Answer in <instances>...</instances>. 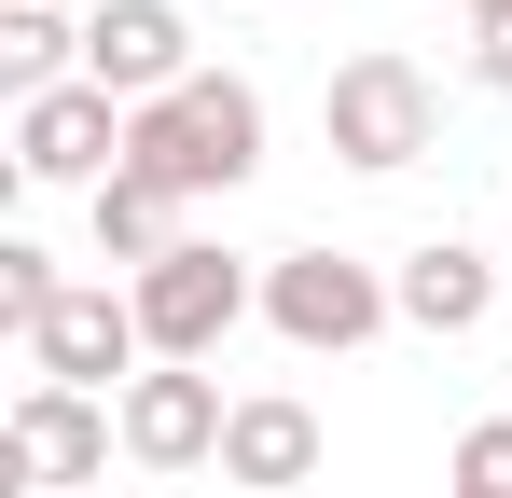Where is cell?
I'll return each instance as SVG.
<instances>
[{"mask_svg": "<svg viewBox=\"0 0 512 498\" xmlns=\"http://www.w3.org/2000/svg\"><path fill=\"white\" fill-rule=\"evenodd\" d=\"M388 291H402V332H443V346L499 319V263H485L471 236H416L402 263H388Z\"/></svg>", "mask_w": 512, "mask_h": 498, "instance_id": "cell-10", "label": "cell"}, {"mask_svg": "<svg viewBox=\"0 0 512 498\" xmlns=\"http://www.w3.org/2000/svg\"><path fill=\"white\" fill-rule=\"evenodd\" d=\"M84 222H97V263H125V277H153V263L180 249V208L153 194V180H125V166L84 194Z\"/></svg>", "mask_w": 512, "mask_h": 498, "instance_id": "cell-12", "label": "cell"}, {"mask_svg": "<svg viewBox=\"0 0 512 498\" xmlns=\"http://www.w3.org/2000/svg\"><path fill=\"white\" fill-rule=\"evenodd\" d=\"M443 498H512V415H471L457 457H443Z\"/></svg>", "mask_w": 512, "mask_h": 498, "instance_id": "cell-14", "label": "cell"}, {"mask_svg": "<svg viewBox=\"0 0 512 498\" xmlns=\"http://www.w3.org/2000/svg\"><path fill=\"white\" fill-rule=\"evenodd\" d=\"M250 166H263V83L250 70H194V83H167L153 111H125V180H153L167 208L236 194Z\"/></svg>", "mask_w": 512, "mask_h": 498, "instance_id": "cell-1", "label": "cell"}, {"mask_svg": "<svg viewBox=\"0 0 512 498\" xmlns=\"http://www.w3.org/2000/svg\"><path fill=\"white\" fill-rule=\"evenodd\" d=\"M457 14H471V28H499V14H512V0H457Z\"/></svg>", "mask_w": 512, "mask_h": 498, "instance_id": "cell-17", "label": "cell"}, {"mask_svg": "<svg viewBox=\"0 0 512 498\" xmlns=\"http://www.w3.org/2000/svg\"><path fill=\"white\" fill-rule=\"evenodd\" d=\"M319 139H333V166H360V180H402L416 153H443V83H429L402 42H360V56L319 83Z\"/></svg>", "mask_w": 512, "mask_h": 498, "instance_id": "cell-2", "label": "cell"}, {"mask_svg": "<svg viewBox=\"0 0 512 498\" xmlns=\"http://www.w3.org/2000/svg\"><path fill=\"white\" fill-rule=\"evenodd\" d=\"M56 14H70V0H56Z\"/></svg>", "mask_w": 512, "mask_h": 498, "instance_id": "cell-18", "label": "cell"}, {"mask_svg": "<svg viewBox=\"0 0 512 498\" xmlns=\"http://www.w3.org/2000/svg\"><path fill=\"white\" fill-rule=\"evenodd\" d=\"M222 485H250V498L319 485V402H291V388H236V429H222Z\"/></svg>", "mask_w": 512, "mask_h": 498, "instance_id": "cell-11", "label": "cell"}, {"mask_svg": "<svg viewBox=\"0 0 512 498\" xmlns=\"http://www.w3.org/2000/svg\"><path fill=\"white\" fill-rule=\"evenodd\" d=\"M194 28H180V0H97L84 14V83L97 97H125V111H153L167 83H194Z\"/></svg>", "mask_w": 512, "mask_h": 498, "instance_id": "cell-9", "label": "cell"}, {"mask_svg": "<svg viewBox=\"0 0 512 498\" xmlns=\"http://www.w3.org/2000/svg\"><path fill=\"white\" fill-rule=\"evenodd\" d=\"M111 415H125V457L139 471H222V429H236L222 374H194V360H153Z\"/></svg>", "mask_w": 512, "mask_h": 498, "instance_id": "cell-8", "label": "cell"}, {"mask_svg": "<svg viewBox=\"0 0 512 498\" xmlns=\"http://www.w3.org/2000/svg\"><path fill=\"white\" fill-rule=\"evenodd\" d=\"M56 291H70V277H56V249L0 236V319H14V332H42V319H56Z\"/></svg>", "mask_w": 512, "mask_h": 498, "instance_id": "cell-15", "label": "cell"}, {"mask_svg": "<svg viewBox=\"0 0 512 498\" xmlns=\"http://www.w3.org/2000/svg\"><path fill=\"white\" fill-rule=\"evenodd\" d=\"M471 83H485V97H512V14H499V28H471Z\"/></svg>", "mask_w": 512, "mask_h": 498, "instance_id": "cell-16", "label": "cell"}, {"mask_svg": "<svg viewBox=\"0 0 512 498\" xmlns=\"http://www.w3.org/2000/svg\"><path fill=\"white\" fill-rule=\"evenodd\" d=\"M0 83H14V97L84 83V28H70L56 0H0Z\"/></svg>", "mask_w": 512, "mask_h": 498, "instance_id": "cell-13", "label": "cell"}, {"mask_svg": "<svg viewBox=\"0 0 512 498\" xmlns=\"http://www.w3.org/2000/svg\"><path fill=\"white\" fill-rule=\"evenodd\" d=\"M388 319H402V291H388V263H360V249H277V263H263V332H277L291 360H346V346H374Z\"/></svg>", "mask_w": 512, "mask_h": 498, "instance_id": "cell-3", "label": "cell"}, {"mask_svg": "<svg viewBox=\"0 0 512 498\" xmlns=\"http://www.w3.org/2000/svg\"><path fill=\"white\" fill-rule=\"evenodd\" d=\"M111 166H125V97H97V83L14 97V180H42V194H97Z\"/></svg>", "mask_w": 512, "mask_h": 498, "instance_id": "cell-7", "label": "cell"}, {"mask_svg": "<svg viewBox=\"0 0 512 498\" xmlns=\"http://www.w3.org/2000/svg\"><path fill=\"white\" fill-rule=\"evenodd\" d=\"M125 305H139V332H153V360H222V332L263 319V263H236V249H208V236H180L153 277H125Z\"/></svg>", "mask_w": 512, "mask_h": 498, "instance_id": "cell-4", "label": "cell"}, {"mask_svg": "<svg viewBox=\"0 0 512 498\" xmlns=\"http://www.w3.org/2000/svg\"><path fill=\"white\" fill-rule=\"evenodd\" d=\"M111 443H125V415L84 402V388H14V429H0V498H42V485H97L111 471Z\"/></svg>", "mask_w": 512, "mask_h": 498, "instance_id": "cell-6", "label": "cell"}, {"mask_svg": "<svg viewBox=\"0 0 512 498\" xmlns=\"http://www.w3.org/2000/svg\"><path fill=\"white\" fill-rule=\"evenodd\" d=\"M28 374H42V388H84V402H125V388L153 374V332L125 305V277H70L56 319L28 332Z\"/></svg>", "mask_w": 512, "mask_h": 498, "instance_id": "cell-5", "label": "cell"}]
</instances>
